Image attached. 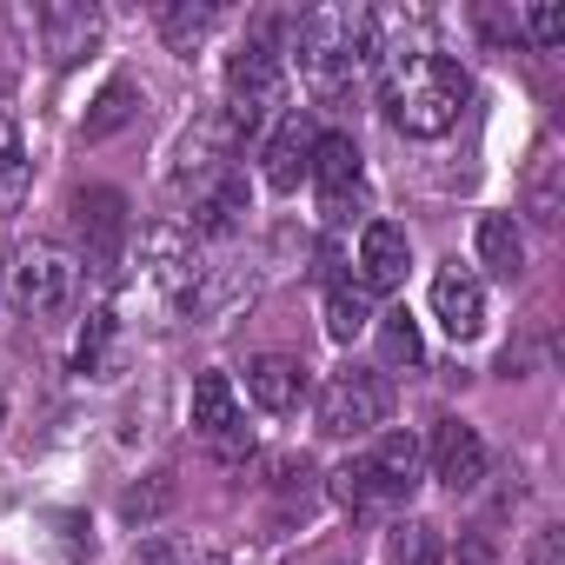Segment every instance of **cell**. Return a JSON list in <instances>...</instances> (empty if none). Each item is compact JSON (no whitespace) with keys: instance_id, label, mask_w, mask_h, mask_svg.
I'll list each match as a JSON object with an SVG mask.
<instances>
[{"instance_id":"6da1fadb","label":"cell","mask_w":565,"mask_h":565,"mask_svg":"<svg viewBox=\"0 0 565 565\" xmlns=\"http://www.w3.org/2000/svg\"><path fill=\"white\" fill-rule=\"evenodd\" d=\"M466 94H472V81H466V67L452 61V54H386V87H380V100H386V120L399 127V134H413V140H439L452 120H459V107H466Z\"/></svg>"},{"instance_id":"7a4b0ae2","label":"cell","mask_w":565,"mask_h":565,"mask_svg":"<svg viewBox=\"0 0 565 565\" xmlns=\"http://www.w3.org/2000/svg\"><path fill=\"white\" fill-rule=\"evenodd\" d=\"M294 54H300V81L320 100H340L360 67L380 54V21L366 8H313L294 21Z\"/></svg>"},{"instance_id":"3957f363","label":"cell","mask_w":565,"mask_h":565,"mask_svg":"<svg viewBox=\"0 0 565 565\" xmlns=\"http://www.w3.org/2000/svg\"><path fill=\"white\" fill-rule=\"evenodd\" d=\"M413 486H419V439H413V433H386L373 452H360V459H347V466L333 472V499H340L353 519H373V512L406 505Z\"/></svg>"},{"instance_id":"277c9868","label":"cell","mask_w":565,"mask_h":565,"mask_svg":"<svg viewBox=\"0 0 565 565\" xmlns=\"http://www.w3.org/2000/svg\"><path fill=\"white\" fill-rule=\"evenodd\" d=\"M279 100H287V54L273 47V34H259L226 61V114L239 120V134H253Z\"/></svg>"},{"instance_id":"5b68a950","label":"cell","mask_w":565,"mask_h":565,"mask_svg":"<svg viewBox=\"0 0 565 565\" xmlns=\"http://www.w3.org/2000/svg\"><path fill=\"white\" fill-rule=\"evenodd\" d=\"M386 413H393V386L373 366H340L320 386V433L327 439H366L386 426Z\"/></svg>"},{"instance_id":"8992f818","label":"cell","mask_w":565,"mask_h":565,"mask_svg":"<svg viewBox=\"0 0 565 565\" xmlns=\"http://www.w3.org/2000/svg\"><path fill=\"white\" fill-rule=\"evenodd\" d=\"M193 433H200L206 452L226 459V466L253 459V433H246V413H239V393H233L226 373H200V380H193Z\"/></svg>"},{"instance_id":"52a82bcc","label":"cell","mask_w":565,"mask_h":565,"mask_svg":"<svg viewBox=\"0 0 565 565\" xmlns=\"http://www.w3.org/2000/svg\"><path fill=\"white\" fill-rule=\"evenodd\" d=\"M74 294H81V259H74V253H61V246L41 239V246H28V253L14 259V300H21L34 320L67 313Z\"/></svg>"},{"instance_id":"ba28073f","label":"cell","mask_w":565,"mask_h":565,"mask_svg":"<svg viewBox=\"0 0 565 565\" xmlns=\"http://www.w3.org/2000/svg\"><path fill=\"white\" fill-rule=\"evenodd\" d=\"M307 180L320 186L327 220H347V206H360V200H366L360 140H353V134H320V140H313V167H307Z\"/></svg>"},{"instance_id":"9c48e42d","label":"cell","mask_w":565,"mask_h":565,"mask_svg":"<svg viewBox=\"0 0 565 565\" xmlns=\"http://www.w3.org/2000/svg\"><path fill=\"white\" fill-rule=\"evenodd\" d=\"M239 140H246V134H239V120H233L226 107H206V114L180 134V153H173L180 167H173V180H180V186H186V180L200 186V180L226 173V167H233V153H239Z\"/></svg>"},{"instance_id":"30bf717a","label":"cell","mask_w":565,"mask_h":565,"mask_svg":"<svg viewBox=\"0 0 565 565\" xmlns=\"http://www.w3.org/2000/svg\"><path fill=\"white\" fill-rule=\"evenodd\" d=\"M433 320L446 327V340H479L486 333V287H479V273H466L459 259L433 273Z\"/></svg>"},{"instance_id":"8fae6325","label":"cell","mask_w":565,"mask_h":565,"mask_svg":"<svg viewBox=\"0 0 565 565\" xmlns=\"http://www.w3.org/2000/svg\"><path fill=\"white\" fill-rule=\"evenodd\" d=\"M74 220L87 233V266L94 273H114L120 266V246H127V200L114 186H87L74 200Z\"/></svg>"},{"instance_id":"7c38bea8","label":"cell","mask_w":565,"mask_h":565,"mask_svg":"<svg viewBox=\"0 0 565 565\" xmlns=\"http://www.w3.org/2000/svg\"><path fill=\"white\" fill-rule=\"evenodd\" d=\"M426 452H433V479H439L446 492H472V486L486 479V439H479L466 419H439Z\"/></svg>"},{"instance_id":"4fadbf2b","label":"cell","mask_w":565,"mask_h":565,"mask_svg":"<svg viewBox=\"0 0 565 565\" xmlns=\"http://www.w3.org/2000/svg\"><path fill=\"white\" fill-rule=\"evenodd\" d=\"M406 266H413L406 226L373 220V226L360 233V287H366V294H399V287H406Z\"/></svg>"},{"instance_id":"5bb4252c","label":"cell","mask_w":565,"mask_h":565,"mask_svg":"<svg viewBox=\"0 0 565 565\" xmlns=\"http://www.w3.org/2000/svg\"><path fill=\"white\" fill-rule=\"evenodd\" d=\"M246 206H253V186H246L239 167H226V173H213V180L193 186V233L226 239V233L246 226Z\"/></svg>"},{"instance_id":"9a60e30c","label":"cell","mask_w":565,"mask_h":565,"mask_svg":"<svg viewBox=\"0 0 565 565\" xmlns=\"http://www.w3.org/2000/svg\"><path fill=\"white\" fill-rule=\"evenodd\" d=\"M246 393H253L259 413H300L307 393H313V380H307V366L294 353H259L246 366Z\"/></svg>"},{"instance_id":"2e32d148","label":"cell","mask_w":565,"mask_h":565,"mask_svg":"<svg viewBox=\"0 0 565 565\" xmlns=\"http://www.w3.org/2000/svg\"><path fill=\"white\" fill-rule=\"evenodd\" d=\"M313 127H307V114H287L273 134H266V147H259V160H266V186L273 193H294L300 180H307V167H313Z\"/></svg>"},{"instance_id":"e0dca14e","label":"cell","mask_w":565,"mask_h":565,"mask_svg":"<svg viewBox=\"0 0 565 565\" xmlns=\"http://www.w3.org/2000/svg\"><path fill=\"white\" fill-rule=\"evenodd\" d=\"M41 34H47V54L67 67V61H81L100 41V8H94V0H47V8H41Z\"/></svg>"},{"instance_id":"ac0fdd59","label":"cell","mask_w":565,"mask_h":565,"mask_svg":"<svg viewBox=\"0 0 565 565\" xmlns=\"http://www.w3.org/2000/svg\"><path fill=\"white\" fill-rule=\"evenodd\" d=\"M140 273L153 279V287H167V294H193L200 266H193L186 233H173V226H147V233H140Z\"/></svg>"},{"instance_id":"d6986e66","label":"cell","mask_w":565,"mask_h":565,"mask_svg":"<svg viewBox=\"0 0 565 565\" xmlns=\"http://www.w3.org/2000/svg\"><path fill=\"white\" fill-rule=\"evenodd\" d=\"M320 320H327V340L353 347L380 313H373V294L360 287V279H353V273H340V279H327V294H320Z\"/></svg>"},{"instance_id":"ffe728a7","label":"cell","mask_w":565,"mask_h":565,"mask_svg":"<svg viewBox=\"0 0 565 565\" xmlns=\"http://www.w3.org/2000/svg\"><path fill=\"white\" fill-rule=\"evenodd\" d=\"M74 366L87 373V380H114L120 373V320L100 307V313H87V327H81V347H74Z\"/></svg>"},{"instance_id":"44dd1931","label":"cell","mask_w":565,"mask_h":565,"mask_svg":"<svg viewBox=\"0 0 565 565\" xmlns=\"http://www.w3.org/2000/svg\"><path fill=\"white\" fill-rule=\"evenodd\" d=\"M28 186H34V167H28V147H21V127L0 114V220L28 206Z\"/></svg>"},{"instance_id":"7402d4cb","label":"cell","mask_w":565,"mask_h":565,"mask_svg":"<svg viewBox=\"0 0 565 565\" xmlns=\"http://www.w3.org/2000/svg\"><path fill=\"white\" fill-rule=\"evenodd\" d=\"M213 28H220V8H213V0H173V8H160V34H167L173 54H193Z\"/></svg>"},{"instance_id":"603a6c76","label":"cell","mask_w":565,"mask_h":565,"mask_svg":"<svg viewBox=\"0 0 565 565\" xmlns=\"http://www.w3.org/2000/svg\"><path fill=\"white\" fill-rule=\"evenodd\" d=\"M479 259H486L499 279H512V273L525 266V233H519L512 213H486V220H479Z\"/></svg>"},{"instance_id":"cb8c5ba5","label":"cell","mask_w":565,"mask_h":565,"mask_svg":"<svg viewBox=\"0 0 565 565\" xmlns=\"http://www.w3.org/2000/svg\"><path fill=\"white\" fill-rule=\"evenodd\" d=\"M386 565H446V539L426 519H399L386 532Z\"/></svg>"},{"instance_id":"d4e9b609","label":"cell","mask_w":565,"mask_h":565,"mask_svg":"<svg viewBox=\"0 0 565 565\" xmlns=\"http://www.w3.org/2000/svg\"><path fill=\"white\" fill-rule=\"evenodd\" d=\"M134 114H140V87H134V81H107L100 100H94V114L81 120V134H87V140H107V134H120Z\"/></svg>"},{"instance_id":"484cf974","label":"cell","mask_w":565,"mask_h":565,"mask_svg":"<svg viewBox=\"0 0 565 565\" xmlns=\"http://www.w3.org/2000/svg\"><path fill=\"white\" fill-rule=\"evenodd\" d=\"M380 347H386V366H419L426 360V340H419V327L406 313H386L380 320Z\"/></svg>"},{"instance_id":"4316f807","label":"cell","mask_w":565,"mask_h":565,"mask_svg":"<svg viewBox=\"0 0 565 565\" xmlns=\"http://www.w3.org/2000/svg\"><path fill=\"white\" fill-rule=\"evenodd\" d=\"M519 41H532V47H558V41H565V8H552V0L525 8V14H519Z\"/></svg>"},{"instance_id":"83f0119b","label":"cell","mask_w":565,"mask_h":565,"mask_svg":"<svg viewBox=\"0 0 565 565\" xmlns=\"http://www.w3.org/2000/svg\"><path fill=\"white\" fill-rule=\"evenodd\" d=\"M167 499H173V479H167V472H153V486H134V492H127V499H120V512H127V519H140V525H147V519H153V512H167Z\"/></svg>"},{"instance_id":"f1b7e54d","label":"cell","mask_w":565,"mask_h":565,"mask_svg":"<svg viewBox=\"0 0 565 565\" xmlns=\"http://www.w3.org/2000/svg\"><path fill=\"white\" fill-rule=\"evenodd\" d=\"M525 565H565V532H558V525H545V532L525 545Z\"/></svg>"},{"instance_id":"f546056e","label":"cell","mask_w":565,"mask_h":565,"mask_svg":"<svg viewBox=\"0 0 565 565\" xmlns=\"http://www.w3.org/2000/svg\"><path fill=\"white\" fill-rule=\"evenodd\" d=\"M479 34L505 47V41H519V14H505V8H479Z\"/></svg>"},{"instance_id":"4dcf8cb0","label":"cell","mask_w":565,"mask_h":565,"mask_svg":"<svg viewBox=\"0 0 565 565\" xmlns=\"http://www.w3.org/2000/svg\"><path fill=\"white\" fill-rule=\"evenodd\" d=\"M532 220H539V226H552V220H558V186H552V167L532 180Z\"/></svg>"},{"instance_id":"1f68e13d","label":"cell","mask_w":565,"mask_h":565,"mask_svg":"<svg viewBox=\"0 0 565 565\" xmlns=\"http://www.w3.org/2000/svg\"><path fill=\"white\" fill-rule=\"evenodd\" d=\"M0 426H8V380H0Z\"/></svg>"}]
</instances>
